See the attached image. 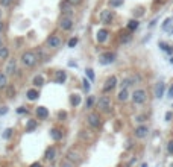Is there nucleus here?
<instances>
[{
	"instance_id": "obj_43",
	"label": "nucleus",
	"mask_w": 173,
	"mask_h": 167,
	"mask_svg": "<svg viewBox=\"0 0 173 167\" xmlns=\"http://www.w3.org/2000/svg\"><path fill=\"white\" fill-rule=\"evenodd\" d=\"M170 21H172V18H166V20H164V23H163V29H164V31H167V29H169Z\"/></svg>"
},
{
	"instance_id": "obj_38",
	"label": "nucleus",
	"mask_w": 173,
	"mask_h": 167,
	"mask_svg": "<svg viewBox=\"0 0 173 167\" xmlns=\"http://www.w3.org/2000/svg\"><path fill=\"white\" fill-rule=\"evenodd\" d=\"M85 73H87V76H88V81H90V82L94 81V71H93V69H87Z\"/></svg>"
},
{
	"instance_id": "obj_4",
	"label": "nucleus",
	"mask_w": 173,
	"mask_h": 167,
	"mask_svg": "<svg viewBox=\"0 0 173 167\" xmlns=\"http://www.w3.org/2000/svg\"><path fill=\"white\" fill-rule=\"evenodd\" d=\"M99 20H100L102 24H105V26H111V24H114V21H115V12L111 8L102 9L100 14H99Z\"/></svg>"
},
{
	"instance_id": "obj_25",
	"label": "nucleus",
	"mask_w": 173,
	"mask_h": 167,
	"mask_svg": "<svg viewBox=\"0 0 173 167\" xmlns=\"http://www.w3.org/2000/svg\"><path fill=\"white\" fill-rule=\"evenodd\" d=\"M62 131L61 129H58V128H52L50 129V138L52 140H55V141H59V140H62Z\"/></svg>"
},
{
	"instance_id": "obj_22",
	"label": "nucleus",
	"mask_w": 173,
	"mask_h": 167,
	"mask_svg": "<svg viewBox=\"0 0 173 167\" xmlns=\"http://www.w3.org/2000/svg\"><path fill=\"white\" fill-rule=\"evenodd\" d=\"M67 81V71L64 70H56L55 71V82L56 84H64Z\"/></svg>"
},
{
	"instance_id": "obj_51",
	"label": "nucleus",
	"mask_w": 173,
	"mask_h": 167,
	"mask_svg": "<svg viewBox=\"0 0 173 167\" xmlns=\"http://www.w3.org/2000/svg\"><path fill=\"white\" fill-rule=\"evenodd\" d=\"M169 97L170 99H173V84L170 85V88H169Z\"/></svg>"
},
{
	"instance_id": "obj_6",
	"label": "nucleus",
	"mask_w": 173,
	"mask_h": 167,
	"mask_svg": "<svg viewBox=\"0 0 173 167\" xmlns=\"http://www.w3.org/2000/svg\"><path fill=\"white\" fill-rule=\"evenodd\" d=\"M74 28V18L73 17H64L61 15L58 20V29L62 32H70Z\"/></svg>"
},
{
	"instance_id": "obj_37",
	"label": "nucleus",
	"mask_w": 173,
	"mask_h": 167,
	"mask_svg": "<svg viewBox=\"0 0 173 167\" xmlns=\"http://www.w3.org/2000/svg\"><path fill=\"white\" fill-rule=\"evenodd\" d=\"M77 41H79V38H77V36H72L70 40H69V43H67V46H69L70 49H73V47L77 44Z\"/></svg>"
},
{
	"instance_id": "obj_29",
	"label": "nucleus",
	"mask_w": 173,
	"mask_h": 167,
	"mask_svg": "<svg viewBox=\"0 0 173 167\" xmlns=\"http://www.w3.org/2000/svg\"><path fill=\"white\" fill-rule=\"evenodd\" d=\"M8 74L5 71H0V90H5L8 87Z\"/></svg>"
},
{
	"instance_id": "obj_18",
	"label": "nucleus",
	"mask_w": 173,
	"mask_h": 167,
	"mask_svg": "<svg viewBox=\"0 0 173 167\" xmlns=\"http://www.w3.org/2000/svg\"><path fill=\"white\" fill-rule=\"evenodd\" d=\"M35 114H36L38 120H46V119L49 117V109H47L46 106H36Z\"/></svg>"
},
{
	"instance_id": "obj_35",
	"label": "nucleus",
	"mask_w": 173,
	"mask_h": 167,
	"mask_svg": "<svg viewBox=\"0 0 173 167\" xmlns=\"http://www.w3.org/2000/svg\"><path fill=\"white\" fill-rule=\"evenodd\" d=\"M15 0H0V8H11Z\"/></svg>"
},
{
	"instance_id": "obj_15",
	"label": "nucleus",
	"mask_w": 173,
	"mask_h": 167,
	"mask_svg": "<svg viewBox=\"0 0 173 167\" xmlns=\"http://www.w3.org/2000/svg\"><path fill=\"white\" fill-rule=\"evenodd\" d=\"M109 35H111V32H109V29H106V28H102V29H99L97 31V35H96V40H97V43L99 44H103L106 40L109 38Z\"/></svg>"
},
{
	"instance_id": "obj_21",
	"label": "nucleus",
	"mask_w": 173,
	"mask_h": 167,
	"mask_svg": "<svg viewBox=\"0 0 173 167\" xmlns=\"http://www.w3.org/2000/svg\"><path fill=\"white\" fill-rule=\"evenodd\" d=\"M131 97V94H129V91L126 88H122L120 91L117 93V100L120 102V104H125V102H128V99Z\"/></svg>"
},
{
	"instance_id": "obj_53",
	"label": "nucleus",
	"mask_w": 173,
	"mask_h": 167,
	"mask_svg": "<svg viewBox=\"0 0 173 167\" xmlns=\"http://www.w3.org/2000/svg\"><path fill=\"white\" fill-rule=\"evenodd\" d=\"M135 120H137V122H140V123H141V122H144V120H146V117H144V115H138V117H137V119H135Z\"/></svg>"
},
{
	"instance_id": "obj_56",
	"label": "nucleus",
	"mask_w": 173,
	"mask_h": 167,
	"mask_svg": "<svg viewBox=\"0 0 173 167\" xmlns=\"http://www.w3.org/2000/svg\"><path fill=\"white\" fill-rule=\"evenodd\" d=\"M5 44V38H3V34H0V46Z\"/></svg>"
},
{
	"instance_id": "obj_5",
	"label": "nucleus",
	"mask_w": 173,
	"mask_h": 167,
	"mask_svg": "<svg viewBox=\"0 0 173 167\" xmlns=\"http://www.w3.org/2000/svg\"><path fill=\"white\" fill-rule=\"evenodd\" d=\"M131 99L134 102V105H143L147 100V91L144 88H135L134 93L131 94Z\"/></svg>"
},
{
	"instance_id": "obj_49",
	"label": "nucleus",
	"mask_w": 173,
	"mask_h": 167,
	"mask_svg": "<svg viewBox=\"0 0 173 167\" xmlns=\"http://www.w3.org/2000/svg\"><path fill=\"white\" fill-rule=\"evenodd\" d=\"M6 112H8V106H6V105L0 106V115H3V114H6Z\"/></svg>"
},
{
	"instance_id": "obj_44",
	"label": "nucleus",
	"mask_w": 173,
	"mask_h": 167,
	"mask_svg": "<svg viewBox=\"0 0 173 167\" xmlns=\"http://www.w3.org/2000/svg\"><path fill=\"white\" fill-rule=\"evenodd\" d=\"M17 112L18 114H28L29 111H28V108H26V106H20V108H17Z\"/></svg>"
},
{
	"instance_id": "obj_13",
	"label": "nucleus",
	"mask_w": 173,
	"mask_h": 167,
	"mask_svg": "<svg viewBox=\"0 0 173 167\" xmlns=\"http://www.w3.org/2000/svg\"><path fill=\"white\" fill-rule=\"evenodd\" d=\"M117 87V78L115 76L112 74V76H108V78H106V81H105V85H103V93L105 94H108V93H111L112 90Z\"/></svg>"
},
{
	"instance_id": "obj_47",
	"label": "nucleus",
	"mask_w": 173,
	"mask_h": 167,
	"mask_svg": "<svg viewBox=\"0 0 173 167\" xmlns=\"http://www.w3.org/2000/svg\"><path fill=\"white\" fill-rule=\"evenodd\" d=\"M164 2H166V0H153V3H152V6H153V8H156L158 5H159V6H161V5H163Z\"/></svg>"
},
{
	"instance_id": "obj_16",
	"label": "nucleus",
	"mask_w": 173,
	"mask_h": 167,
	"mask_svg": "<svg viewBox=\"0 0 173 167\" xmlns=\"http://www.w3.org/2000/svg\"><path fill=\"white\" fill-rule=\"evenodd\" d=\"M147 134H149V128L146 125H140V126H137L134 129L135 138H144V137H147Z\"/></svg>"
},
{
	"instance_id": "obj_12",
	"label": "nucleus",
	"mask_w": 173,
	"mask_h": 167,
	"mask_svg": "<svg viewBox=\"0 0 173 167\" xmlns=\"http://www.w3.org/2000/svg\"><path fill=\"white\" fill-rule=\"evenodd\" d=\"M117 55L115 52H111V50H108V52H103L100 56H99V62L102 64V66H108V64H112L115 61Z\"/></svg>"
},
{
	"instance_id": "obj_17",
	"label": "nucleus",
	"mask_w": 173,
	"mask_h": 167,
	"mask_svg": "<svg viewBox=\"0 0 173 167\" xmlns=\"http://www.w3.org/2000/svg\"><path fill=\"white\" fill-rule=\"evenodd\" d=\"M56 158V147L55 146H49L46 149V153H44V160L47 161H55Z\"/></svg>"
},
{
	"instance_id": "obj_28",
	"label": "nucleus",
	"mask_w": 173,
	"mask_h": 167,
	"mask_svg": "<svg viewBox=\"0 0 173 167\" xmlns=\"http://www.w3.org/2000/svg\"><path fill=\"white\" fill-rule=\"evenodd\" d=\"M36 126H38V120H35V119L28 120V123H26V132H32V131H35V129H36Z\"/></svg>"
},
{
	"instance_id": "obj_19",
	"label": "nucleus",
	"mask_w": 173,
	"mask_h": 167,
	"mask_svg": "<svg viewBox=\"0 0 173 167\" xmlns=\"http://www.w3.org/2000/svg\"><path fill=\"white\" fill-rule=\"evenodd\" d=\"M5 96L6 99H14L17 96V88L14 84H8V87L5 88Z\"/></svg>"
},
{
	"instance_id": "obj_41",
	"label": "nucleus",
	"mask_w": 173,
	"mask_h": 167,
	"mask_svg": "<svg viewBox=\"0 0 173 167\" xmlns=\"http://www.w3.org/2000/svg\"><path fill=\"white\" fill-rule=\"evenodd\" d=\"M6 31V21L5 20H0V34H3Z\"/></svg>"
},
{
	"instance_id": "obj_3",
	"label": "nucleus",
	"mask_w": 173,
	"mask_h": 167,
	"mask_svg": "<svg viewBox=\"0 0 173 167\" xmlns=\"http://www.w3.org/2000/svg\"><path fill=\"white\" fill-rule=\"evenodd\" d=\"M62 46V36L58 35L56 32H52L47 38H46V47L49 50H58Z\"/></svg>"
},
{
	"instance_id": "obj_9",
	"label": "nucleus",
	"mask_w": 173,
	"mask_h": 167,
	"mask_svg": "<svg viewBox=\"0 0 173 167\" xmlns=\"http://www.w3.org/2000/svg\"><path fill=\"white\" fill-rule=\"evenodd\" d=\"M17 64H18V59H17V58H9L8 62H6V66H5V70H3V71H5L8 76H14V74H17V71H18Z\"/></svg>"
},
{
	"instance_id": "obj_55",
	"label": "nucleus",
	"mask_w": 173,
	"mask_h": 167,
	"mask_svg": "<svg viewBox=\"0 0 173 167\" xmlns=\"http://www.w3.org/2000/svg\"><path fill=\"white\" fill-rule=\"evenodd\" d=\"M29 167H43V166H41V163H32Z\"/></svg>"
},
{
	"instance_id": "obj_14",
	"label": "nucleus",
	"mask_w": 173,
	"mask_h": 167,
	"mask_svg": "<svg viewBox=\"0 0 173 167\" xmlns=\"http://www.w3.org/2000/svg\"><path fill=\"white\" fill-rule=\"evenodd\" d=\"M132 32H129L126 28L125 29H122L120 32H118V41L120 43H123V44H128V43H131L132 41Z\"/></svg>"
},
{
	"instance_id": "obj_10",
	"label": "nucleus",
	"mask_w": 173,
	"mask_h": 167,
	"mask_svg": "<svg viewBox=\"0 0 173 167\" xmlns=\"http://www.w3.org/2000/svg\"><path fill=\"white\" fill-rule=\"evenodd\" d=\"M59 9H61V15H64V17H73L74 15V6L70 5L67 0H62L59 3Z\"/></svg>"
},
{
	"instance_id": "obj_57",
	"label": "nucleus",
	"mask_w": 173,
	"mask_h": 167,
	"mask_svg": "<svg viewBox=\"0 0 173 167\" xmlns=\"http://www.w3.org/2000/svg\"><path fill=\"white\" fill-rule=\"evenodd\" d=\"M3 8H0V20H3V11H2Z\"/></svg>"
},
{
	"instance_id": "obj_1",
	"label": "nucleus",
	"mask_w": 173,
	"mask_h": 167,
	"mask_svg": "<svg viewBox=\"0 0 173 167\" xmlns=\"http://www.w3.org/2000/svg\"><path fill=\"white\" fill-rule=\"evenodd\" d=\"M20 62H21V66L24 69H32V67H35L36 62H38L35 52H34V50H24V52H21Z\"/></svg>"
},
{
	"instance_id": "obj_42",
	"label": "nucleus",
	"mask_w": 173,
	"mask_h": 167,
	"mask_svg": "<svg viewBox=\"0 0 173 167\" xmlns=\"http://www.w3.org/2000/svg\"><path fill=\"white\" fill-rule=\"evenodd\" d=\"M11 135H12V129H11V128H8V129L5 131V134H3V138L8 140V138H11Z\"/></svg>"
},
{
	"instance_id": "obj_31",
	"label": "nucleus",
	"mask_w": 173,
	"mask_h": 167,
	"mask_svg": "<svg viewBox=\"0 0 173 167\" xmlns=\"http://www.w3.org/2000/svg\"><path fill=\"white\" fill-rule=\"evenodd\" d=\"M125 3V0H108V6L111 9H115V8H120L122 5Z\"/></svg>"
},
{
	"instance_id": "obj_40",
	"label": "nucleus",
	"mask_w": 173,
	"mask_h": 167,
	"mask_svg": "<svg viewBox=\"0 0 173 167\" xmlns=\"http://www.w3.org/2000/svg\"><path fill=\"white\" fill-rule=\"evenodd\" d=\"M158 46H159V49H161L163 52H166V50L169 49V46H170V44H167L166 41H159V43H158Z\"/></svg>"
},
{
	"instance_id": "obj_11",
	"label": "nucleus",
	"mask_w": 173,
	"mask_h": 167,
	"mask_svg": "<svg viewBox=\"0 0 173 167\" xmlns=\"http://www.w3.org/2000/svg\"><path fill=\"white\" fill-rule=\"evenodd\" d=\"M65 160H67L69 163H72V164H79L82 161V155L76 149H70V150H67V153H65Z\"/></svg>"
},
{
	"instance_id": "obj_33",
	"label": "nucleus",
	"mask_w": 173,
	"mask_h": 167,
	"mask_svg": "<svg viewBox=\"0 0 173 167\" xmlns=\"http://www.w3.org/2000/svg\"><path fill=\"white\" fill-rule=\"evenodd\" d=\"M131 85H134V81H132V78H125V79H122V82H120V87L122 88H129Z\"/></svg>"
},
{
	"instance_id": "obj_58",
	"label": "nucleus",
	"mask_w": 173,
	"mask_h": 167,
	"mask_svg": "<svg viewBox=\"0 0 173 167\" xmlns=\"http://www.w3.org/2000/svg\"><path fill=\"white\" fill-rule=\"evenodd\" d=\"M69 66H70V67H76V62H73V61H70V62H69Z\"/></svg>"
},
{
	"instance_id": "obj_32",
	"label": "nucleus",
	"mask_w": 173,
	"mask_h": 167,
	"mask_svg": "<svg viewBox=\"0 0 173 167\" xmlns=\"http://www.w3.org/2000/svg\"><path fill=\"white\" fill-rule=\"evenodd\" d=\"M94 104H96V97H94V96H88L87 100H85V108H87V109H91Z\"/></svg>"
},
{
	"instance_id": "obj_30",
	"label": "nucleus",
	"mask_w": 173,
	"mask_h": 167,
	"mask_svg": "<svg viewBox=\"0 0 173 167\" xmlns=\"http://www.w3.org/2000/svg\"><path fill=\"white\" fill-rule=\"evenodd\" d=\"M79 104H81V96H79L77 93H73V94H70V105L76 108Z\"/></svg>"
},
{
	"instance_id": "obj_8",
	"label": "nucleus",
	"mask_w": 173,
	"mask_h": 167,
	"mask_svg": "<svg viewBox=\"0 0 173 167\" xmlns=\"http://www.w3.org/2000/svg\"><path fill=\"white\" fill-rule=\"evenodd\" d=\"M35 55H36V59H38V62H47L49 59H50V50L46 47V46H38L35 50Z\"/></svg>"
},
{
	"instance_id": "obj_46",
	"label": "nucleus",
	"mask_w": 173,
	"mask_h": 167,
	"mask_svg": "<svg viewBox=\"0 0 173 167\" xmlns=\"http://www.w3.org/2000/svg\"><path fill=\"white\" fill-rule=\"evenodd\" d=\"M65 117H67V112H65V111H59V112H58V119H59V120H64Z\"/></svg>"
},
{
	"instance_id": "obj_50",
	"label": "nucleus",
	"mask_w": 173,
	"mask_h": 167,
	"mask_svg": "<svg viewBox=\"0 0 173 167\" xmlns=\"http://www.w3.org/2000/svg\"><path fill=\"white\" fill-rule=\"evenodd\" d=\"M61 167H73V164H72V163H69L67 160H65L64 163H61Z\"/></svg>"
},
{
	"instance_id": "obj_45",
	"label": "nucleus",
	"mask_w": 173,
	"mask_h": 167,
	"mask_svg": "<svg viewBox=\"0 0 173 167\" xmlns=\"http://www.w3.org/2000/svg\"><path fill=\"white\" fill-rule=\"evenodd\" d=\"M172 119H173V112L172 111H167L166 112V122H172Z\"/></svg>"
},
{
	"instance_id": "obj_27",
	"label": "nucleus",
	"mask_w": 173,
	"mask_h": 167,
	"mask_svg": "<svg viewBox=\"0 0 173 167\" xmlns=\"http://www.w3.org/2000/svg\"><path fill=\"white\" fill-rule=\"evenodd\" d=\"M9 55H11L9 47H8L6 44L0 46V59H8V58H9Z\"/></svg>"
},
{
	"instance_id": "obj_20",
	"label": "nucleus",
	"mask_w": 173,
	"mask_h": 167,
	"mask_svg": "<svg viewBox=\"0 0 173 167\" xmlns=\"http://www.w3.org/2000/svg\"><path fill=\"white\" fill-rule=\"evenodd\" d=\"M26 97H28V100H31V102H35L38 97H39V90L38 88H29L28 91H26Z\"/></svg>"
},
{
	"instance_id": "obj_39",
	"label": "nucleus",
	"mask_w": 173,
	"mask_h": 167,
	"mask_svg": "<svg viewBox=\"0 0 173 167\" xmlns=\"http://www.w3.org/2000/svg\"><path fill=\"white\" fill-rule=\"evenodd\" d=\"M67 2H69L70 5H73L74 8H77V6H81V5L84 3V0H67Z\"/></svg>"
},
{
	"instance_id": "obj_23",
	"label": "nucleus",
	"mask_w": 173,
	"mask_h": 167,
	"mask_svg": "<svg viewBox=\"0 0 173 167\" xmlns=\"http://www.w3.org/2000/svg\"><path fill=\"white\" fill-rule=\"evenodd\" d=\"M138 28H140V21H138L137 18H131V20L128 21V24H126V29H128L129 32H132V34H134Z\"/></svg>"
},
{
	"instance_id": "obj_26",
	"label": "nucleus",
	"mask_w": 173,
	"mask_h": 167,
	"mask_svg": "<svg viewBox=\"0 0 173 167\" xmlns=\"http://www.w3.org/2000/svg\"><path fill=\"white\" fill-rule=\"evenodd\" d=\"M164 91H166V85H164L163 82H158L156 87H155V97L161 99V97L164 96Z\"/></svg>"
},
{
	"instance_id": "obj_2",
	"label": "nucleus",
	"mask_w": 173,
	"mask_h": 167,
	"mask_svg": "<svg viewBox=\"0 0 173 167\" xmlns=\"http://www.w3.org/2000/svg\"><path fill=\"white\" fill-rule=\"evenodd\" d=\"M96 108H97L100 112H103V114H109V112L112 111V102H111V97H109V96H106V94L100 96V97L96 100Z\"/></svg>"
},
{
	"instance_id": "obj_59",
	"label": "nucleus",
	"mask_w": 173,
	"mask_h": 167,
	"mask_svg": "<svg viewBox=\"0 0 173 167\" xmlns=\"http://www.w3.org/2000/svg\"><path fill=\"white\" fill-rule=\"evenodd\" d=\"M170 62H172V64H173V56H172V58H170Z\"/></svg>"
},
{
	"instance_id": "obj_36",
	"label": "nucleus",
	"mask_w": 173,
	"mask_h": 167,
	"mask_svg": "<svg viewBox=\"0 0 173 167\" xmlns=\"http://www.w3.org/2000/svg\"><path fill=\"white\" fill-rule=\"evenodd\" d=\"M82 88H84V91H85V93H88V91H90V88H91V84H90V81H88L87 78L82 79Z\"/></svg>"
},
{
	"instance_id": "obj_24",
	"label": "nucleus",
	"mask_w": 173,
	"mask_h": 167,
	"mask_svg": "<svg viewBox=\"0 0 173 167\" xmlns=\"http://www.w3.org/2000/svg\"><path fill=\"white\" fill-rule=\"evenodd\" d=\"M44 82H46V81H44V76H43V74H35L34 79H32V85H34L35 88H38V90L44 85Z\"/></svg>"
},
{
	"instance_id": "obj_52",
	"label": "nucleus",
	"mask_w": 173,
	"mask_h": 167,
	"mask_svg": "<svg viewBox=\"0 0 173 167\" xmlns=\"http://www.w3.org/2000/svg\"><path fill=\"white\" fill-rule=\"evenodd\" d=\"M156 21H158V18H153L150 23H149V28H153L155 26V24H156Z\"/></svg>"
},
{
	"instance_id": "obj_34",
	"label": "nucleus",
	"mask_w": 173,
	"mask_h": 167,
	"mask_svg": "<svg viewBox=\"0 0 173 167\" xmlns=\"http://www.w3.org/2000/svg\"><path fill=\"white\" fill-rule=\"evenodd\" d=\"M144 15V8L143 6H137V8H134V18H140V17H143Z\"/></svg>"
},
{
	"instance_id": "obj_7",
	"label": "nucleus",
	"mask_w": 173,
	"mask_h": 167,
	"mask_svg": "<svg viewBox=\"0 0 173 167\" xmlns=\"http://www.w3.org/2000/svg\"><path fill=\"white\" fill-rule=\"evenodd\" d=\"M85 120H87V123L93 128V129H99V128L102 126V117H100V114L96 112V111H90L87 114Z\"/></svg>"
},
{
	"instance_id": "obj_54",
	"label": "nucleus",
	"mask_w": 173,
	"mask_h": 167,
	"mask_svg": "<svg viewBox=\"0 0 173 167\" xmlns=\"http://www.w3.org/2000/svg\"><path fill=\"white\" fill-rule=\"evenodd\" d=\"M166 53H169V55H172V53H173V46H169V49L166 50Z\"/></svg>"
},
{
	"instance_id": "obj_48",
	"label": "nucleus",
	"mask_w": 173,
	"mask_h": 167,
	"mask_svg": "<svg viewBox=\"0 0 173 167\" xmlns=\"http://www.w3.org/2000/svg\"><path fill=\"white\" fill-rule=\"evenodd\" d=\"M167 150H169L170 153H173V140H170L169 143H167Z\"/></svg>"
}]
</instances>
